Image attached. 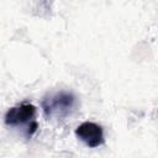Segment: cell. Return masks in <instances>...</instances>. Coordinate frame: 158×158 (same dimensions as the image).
<instances>
[{
    "label": "cell",
    "instance_id": "obj_1",
    "mask_svg": "<svg viewBox=\"0 0 158 158\" xmlns=\"http://www.w3.org/2000/svg\"><path fill=\"white\" fill-rule=\"evenodd\" d=\"M77 105V96L64 90L48 93L41 102L43 114L48 118H64L75 110Z\"/></svg>",
    "mask_w": 158,
    "mask_h": 158
},
{
    "label": "cell",
    "instance_id": "obj_2",
    "mask_svg": "<svg viewBox=\"0 0 158 158\" xmlns=\"http://www.w3.org/2000/svg\"><path fill=\"white\" fill-rule=\"evenodd\" d=\"M36 114H37L36 106L32 105L31 102L23 101L9 109L5 114L4 121L7 126H11V127L25 126L26 137L30 138L36 133L38 128V123L36 121Z\"/></svg>",
    "mask_w": 158,
    "mask_h": 158
},
{
    "label": "cell",
    "instance_id": "obj_3",
    "mask_svg": "<svg viewBox=\"0 0 158 158\" xmlns=\"http://www.w3.org/2000/svg\"><path fill=\"white\" fill-rule=\"evenodd\" d=\"M75 136L85 146H88L90 148H96V147L104 144V142H105L102 127L91 121H85V122L80 123L75 128Z\"/></svg>",
    "mask_w": 158,
    "mask_h": 158
}]
</instances>
